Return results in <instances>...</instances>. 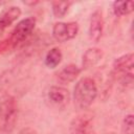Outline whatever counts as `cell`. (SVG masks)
I'll list each match as a JSON object with an SVG mask.
<instances>
[{
	"instance_id": "cell-16",
	"label": "cell",
	"mask_w": 134,
	"mask_h": 134,
	"mask_svg": "<svg viewBox=\"0 0 134 134\" xmlns=\"http://www.w3.org/2000/svg\"><path fill=\"white\" fill-rule=\"evenodd\" d=\"M19 134H38V132L30 127H25V128L20 130Z\"/></svg>"
},
{
	"instance_id": "cell-8",
	"label": "cell",
	"mask_w": 134,
	"mask_h": 134,
	"mask_svg": "<svg viewBox=\"0 0 134 134\" xmlns=\"http://www.w3.org/2000/svg\"><path fill=\"white\" fill-rule=\"evenodd\" d=\"M93 118L90 115H79L70 122V134H94Z\"/></svg>"
},
{
	"instance_id": "cell-13",
	"label": "cell",
	"mask_w": 134,
	"mask_h": 134,
	"mask_svg": "<svg viewBox=\"0 0 134 134\" xmlns=\"http://www.w3.org/2000/svg\"><path fill=\"white\" fill-rule=\"evenodd\" d=\"M112 9L115 16L122 17L130 15L134 10V2L132 0L126 1H114L112 5Z\"/></svg>"
},
{
	"instance_id": "cell-12",
	"label": "cell",
	"mask_w": 134,
	"mask_h": 134,
	"mask_svg": "<svg viewBox=\"0 0 134 134\" xmlns=\"http://www.w3.org/2000/svg\"><path fill=\"white\" fill-rule=\"evenodd\" d=\"M62 59H63V53L61 49L59 47H52L47 51L44 59V63L48 68L53 69L60 65V63L62 62Z\"/></svg>"
},
{
	"instance_id": "cell-7",
	"label": "cell",
	"mask_w": 134,
	"mask_h": 134,
	"mask_svg": "<svg viewBox=\"0 0 134 134\" xmlns=\"http://www.w3.org/2000/svg\"><path fill=\"white\" fill-rule=\"evenodd\" d=\"M113 74L118 76L133 73V67H134V55L132 52L122 54L118 58H116L113 62Z\"/></svg>"
},
{
	"instance_id": "cell-10",
	"label": "cell",
	"mask_w": 134,
	"mask_h": 134,
	"mask_svg": "<svg viewBox=\"0 0 134 134\" xmlns=\"http://www.w3.org/2000/svg\"><path fill=\"white\" fill-rule=\"evenodd\" d=\"M104 57V51L98 47L88 48L82 58V66L84 69H90L97 65Z\"/></svg>"
},
{
	"instance_id": "cell-3",
	"label": "cell",
	"mask_w": 134,
	"mask_h": 134,
	"mask_svg": "<svg viewBox=\"0 0 134 134\" xmlns=\"http://www.w3.org/2000/svg\"><path fill=\"white\" fill-rule=\"evenodd\" d=\"M35 26H36V19L32 17L25 18L20 22H18L12 31V35L9 38L10 43L14 46H16L24 42L31 35V32L35 29Z\"/></svg>"
},
{
	"instance_id": "cell-17",
	"label": "cell",
	"mask_w": 134,
	"mask_h": 134,
	"mask_svg": "<svg viewBox=\"0 0 134 134\" xmlns=\"http://www.w3.org/2000/svg\"><path fill=\"white\" fill-rule=\"evenodd\" d=\"M23 3L25 5H35V4H38L39 2L38 1H23Z\"/></svg>"
},
{
	"instance_id": "cell-6",
	"label": "cell",
	"mask_w": 134,
	"mask_h": 134,
	"mask_svg": "<svg viewBox=\"0 0 134 134\" xmlns=\"http://www.w3.org/2000/svg\"><path fill=\"white\" fill-rule=\"evenodd\" d=\"M104 30V17L100 9H96L92 13L89 23V30L88 36L91 42L97 43L103 35Z\"/></svg>"
},
{
	"instance_id": "cell-9",
	"label": "cell",
	"mask_w": 134,
	"mask_h": 134,
	"mask_svg": "<svg viewBox=\"0 0 134 134\" xmlns=\"http://www.w3.org/2000/svg\"><path fill=\"white\" fill-rule=\"evenodd\" d=\"M81 71V68L75 64H68L57 73V80L62 85H68L79 77Z\"/></svg>"
},
{
	"instance_id": "cell-15",
	"label": "cell",
	"mask_w": 134,
	"mask_h": 134,
	"mask_svg": "<svg viewBox=\"0 0 134 134\" xmlns=\"http://www.w3.org/2000/svg\"><path fill=\"white\" fill-rule=\"evenodd\" d=\"M121 131L124 134H134V116L127 114L121 122Z\"/></svg>"
},
{
	"instance_id": "cell-4",
	"label": "cell",
	"mask_w": 134,
	"mask_h": 134,
	"mask_svg": "<svg viewBox=\"0 0 134 134\" xmlns=\"http://www.w3.org/2000/svg\"><path fill=\"white\" fill-rule=\"evenodd\" d=\"M79 32V24L76 22H58L52 27L53 38L61 43L67 42L75 38Z\"/></svg>"
},
{
	"instance_id": "cell-14",
	"label": "cell",
	"mask_w": 134,
	"mask_h": 134,
	"mask_svg": "<svg viewBox=\"0 0 134 134\" xmlns=\"http://www.w3.org/2000/svg\"><path fill=\"white\" fill-rule=\"evenodd\" d=\"M72 5L71 1H52V13L55 18H63Z\"/></svg>"
},
{
	"instance_id": "cell-11",
	"label": "cell",
	"mask_w": 134,
	"mask_h": 134,
	"mask_svg": "<svg viewBox=\"0 0 134 134\" xmlns=\"http://www.w3.org/2000/svg\"><path fill=\"white\" fill-rule=\"evenodd\" d=\"M21 16V9L18 6H10L0 15V31L15 23Z\"/></svg>"
},
{
	"instance_id": "cell-5",
	"label": "cell",
	"mask_w": 134,
	"mask_h": 134,
	"mask_svg": "<svg viewBox=\"0 0 134 134\" xmlns=\"http://www.w3.org/2000/svg\"><path fill=\"white\" fill-rule=\"evenodd\" d=\"M48 100L52 106L59 109L65 108L70 100V93L68 89L62 86H51L47 92Z\"/></svg>"
},
{
	"instance_id": "cell-2",
	"label": "cell",
	"mask_w": 134,
	"mask_h": 134,
	"mask_svg": "<svg viewBox=\"0 0 134 134\" xmlns=\"http://www.w3.org/2000/svg\"><path fill=\"white\" fill-rule=\"evenodd\" d=\"M18 120V104L14 96L5 95L0 100V130L10 133Z\"/></svg>"
},
{
	"instance_id": "cell-1",
	"label": "cell",
	"mask_w": 134,
	"mask_h": 134,
	"mask_svg": "<svg viewBox=\"0 0 134 134\" xmlns=\"http://www.w3.org/2000/svg\"><path fill=\"white\" fill-rule=\"evenodd\" d=\"M97 96V86L91 77H82L74 86L73 102L79 109L89 108Z\"/></svg>"
}]
</instances>
